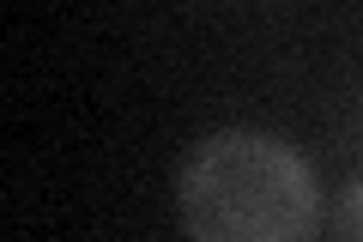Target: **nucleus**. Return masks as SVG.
Returning a JSON list of instances; mask_svg holds the SVG:
<instances>
[{"mask_svg":"<svg viewBox=\"0 0 363 242\" xmlns=\"http://www.w3.org/2000/svg\"><path fill=\"white\" fill-rule=\"evenodd\" d=\"M333 236L339 242H363V182H351L333 206Z\"/></svg>","mask_w":363,"mask_h":242,"instance_id":"obj_2","label":"nucleus"},{"mask_svg":"<svg viewBox=\"0 0 363 242\" xmlns=\"http://www.w3.org/2000/svg\"><path fill=\"white\" fill-rule=\"evenodd\" d=\"M176 206L194 242H309L315 176L267 133H212L188 152Z\"/></svg>","mask_w":363,"mask_h":242,"instance_id":"obj_1","label":"nucleus"}]
</instances>
